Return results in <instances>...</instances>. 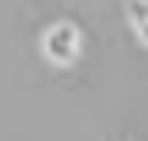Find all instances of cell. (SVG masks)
I'll use <instances>...</instances> for the list:
<instances>
[{
    "instance_id": "1",
    "label": "cell",
    "mask_w": 148,
    "mask_h": 141,
    "mask_svg": "<svg viewBox=\"0 0 148 141\" xmlns=\"http://www.w3.org/2000/svg\"><path fill=\"white\" fill-rule=\"evenodd\" d=\"M79 49H82V36L76 30V23H69V20L46 26V33L40 40V52L53 66H73L79 59Z\"/></svg>"
},
{
    "instance_id": "2",
    "label": "cell",
    "mask_w": 148,
    "mask_h": 141,
    "mask_svg": "<svg viewBox=\"0 0 148 141\" xmlns=\"http://www.w3.org/2000/svg\"><path fill=\"white\" fill-rule=\"evenodd\" d=\"M125 16L132 23L138 43L148 49V0H125Z\"/></svg>"
}]
</instances>
